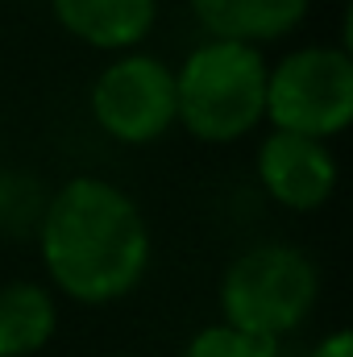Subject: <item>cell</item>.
<instances>
[{
	"label": "cell",
	"instance_id": "52a82bcc",
	"mask_svg": "<svg viewBox=\"0 0 353 357\" xmlns=\"http://www.w3.org/2000/svg\"><path fill=\"white\" fill-rule=\"evenodd\" d=\"M200 25L212 42H270L295 29L308 13V0H191Z\"/></svg>",
	"mask_w": 353,
	"mask_h": 357
},
{
	"label": "cell",
	"instance_id": "ba28073f",
	"mask_svg": "<svg viewBox=\"0 0 353 357\" xmlns=\"http://www.w3.org/2000/svg\"><path fill=\"white\" fill-rule=\"evenodd\" d=\"M63 29L100 50L133 46L150 33L158 4L154 0H50Z\"/></svg>",
	"mask_w": 353,
	"mask_h": 357
},
{
	"label": "cell",
	"instance_id": "3957f363",
	"mask_svg": "<svg viewBox=\"0 0 353 357\" xmlns=\"http://www.w3.org/2000/svg\"><path fill=\"white\" fill-rule=\"evenodd\" d=\"M316 291H320V278L308 254L291 245H258L241 254L225 274V287H220L225 324L278 341L283 333L308 320Z\"/></svg>",
	"mask_w": 353,
	"mask_h": 357
},
{
	"label": "cell",
	"instance_id": "8fae6325",
	"mask_svg": "<svg viewBox=\"0 0 353 357\" xmlns=\"http://www.w3.org/2000/svg\"><path fill=\"white\" fill-rule=\"evenodd\" d=\"M316 357H353V337L350 333H333V337L316 349Z\"/></svg>",
	"mask_w": 353,
	"mask_h": 357
},
{
	"label": "cell",
	"instance_id": "6da1fadb",
	"mask_svg": "<svg viewBox=\"0 0 353 357\" xmlns=\"http://www.w3.org/2000/svg\"><path fill=\"white\" fill-rule=\"evenodd\" d=\"M38 233L50 278L80 303L129 295L150 262V229L137 204L104 178L67 183L46 204Z\"/></svg>",
	"mask_w": 353,
	"mask_h": 357
},
{
	"label": "cell",
	"instance_id": "8992f818",
	"mask_svg": "<svg viewBox=\"0 0 353 357\" xmlns=\"http://www.w3.org/2000/svg\"><path fill=\"white\" fill-rule=\"evenodd\" d=\"M258 175L266 191L295 212L320 208L337 187V167H333L329 146L303 133H287V129H274L262 142Z\"/></svg>",
	"mask_w": 353,
	"mask_h": 357
},
{
	"label": "cell",
	"instance_id": "5b68a950",
	"mask_svg": "<svg viewBox=\"0 0 353 357\" xmlns=\"http://www.w3.org/2000/svg\"><path fill=\"white\" fill-rule=\"evenodd\" d=\"M91 112L117 142H154L175 121V75L146 54L121 59L96 79Z\"/></svg>",
	"mask_w": 353,
	"mask_h": 357
},
{
	"label": "cell",
	"instance_id": "9c48e42d",
	"mask_svg": "<svg viewBox=\"0 0 353 357\" xmlns=\"http://www.w3.org/2000/svg\"><path fill=\"white\" fill-rule=\"evenodd\" d=\"M54 299L38 282H8L0 291V357H29L54 337Z\"/></svg>",
	"mask_w": 353,
	"mask_h": 357
},
{
	"label": "cell",
	"instance_id": "7a4b0ae2",
	"mask_svg": "<svg viewBox=\"0 0 353 357\" xmlns=\"http://www.w3.org/2000/svg\"><path fill=\"white\" fill-rule=\"evenodd\" d=\"M175 116L204 142H237L266 116L262 54L241 42H208L175 75Z\"/></svg>",
	"mask_w": 353,
	"mask_h": 357
},
{
	"label": "cell",
	"instance_id": "30bf717a",
	"mask_svg": "<svg viewBox=\"0 0 353 357\" xmlns=\"http://www.w3.org/2000/svg\"><path fill=\"white\" fill-rule=\"evenodd\" d=\"M183 357H278V341L241 333L233 324H216V328H204Z\"/></svg>",
	"mask_w": 353,
	"mask_h": 357
},
{
	"label": "cell",
	"instance_id": "277c9868",
	"mask_svg": "<svg viewBox=\"0 0 353 357\" xmlns=\"http://www.w3.org/2000/svg\"><path fill=\"white\" fill-rule=\"evenodd\" d=\"M266 116L303 137H333L353 116V63L345 50L312 46L266 71Z\"/></svg>",
	"mask_w": 353,
	"mask_h": 357
}]
</instances>
